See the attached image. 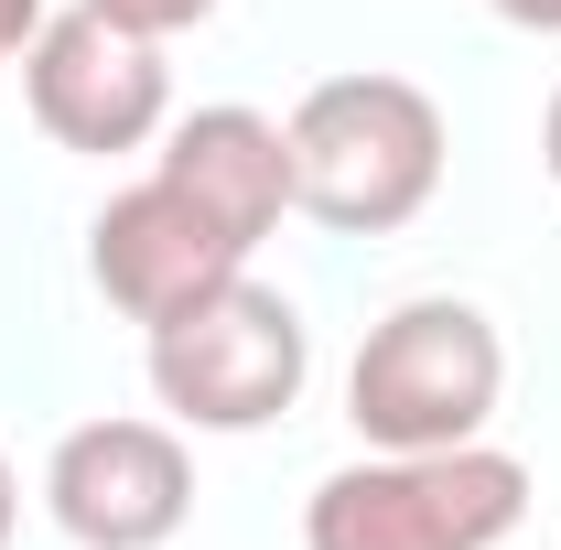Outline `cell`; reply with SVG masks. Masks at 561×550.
<instances>
[{
    "label": "cell",
    "instance_id": "obj_3",
    "mask_svg": "<svg viewBox=\"0 0 561 550\" xmlns=\"http://www.w3.org/2000/svg\"><path fill=\"white\" fill-rule=\"evenodd\" d=\"M302 378H313V335H302L291 291H271L249 271L151 313V400L184 432H260L302 400Z\"/></svg>",
    "mask_w": 561,
    "mask_h": 550
},
{
    "label": "cell",
    "instance_id": "obj_6",
    "mask_svg": "<svg viewBox=\"0 0 561 550\" xmlns=\"http://www.w3.org/2000/svg\"><path fill=\"white\" fill-rule=\"evenodd\" d=\"M22 98H33V119L44 140H66V151H140V140L173 119V66H162V44L130 33V22H108V11H55L44 33H33V55H22Z\"/></svg>",
    "mask_w": 561,
    "mask_h": 550
},
{
    "label": "cell",
    "instance_id": "obj_10",
    "mask_svg": "<svg viewBox=\"0 0 561 550\" xmlns=\"http://www.w3.org/2000/svg\"><path fill=\"white\" fill-rule=\"evenodd\" d=\"M55 11L44 0H0V55H33V33H44Z\"/></svg>",
    "mask_w": 561,
    "mask_h": 550
},
{
    "label": "cell",
    "instance_id": "obj_9",
    "mask_svg": "<svg viewBox=\"0 0 561 550\" xmlns=\"http://www.w3.org/2000/svg\"><path fill=\"white\" fill-rule=\"evenodd\" d=\"M87 11L130 22V33H151V44H173V33H195V22H216V0H87Z\"/></svg>",
    "mask_w": 561,
    "mask_h": 550
},
{
    "label": "cell",
    "instance_id": "obj_13",
    "mask_svg": "<svg viewBox=\"0 0 561 550\" xmlns=\"http://www.w3.org/2000/svg\"><path fill=\"white\" fill-rule=\"evenodd\" d=\"M11 529H22V475H11V454H0V550H11Z\"/></svg>",
    "mask_w": 561,
    "mask_h": 550
},
{
    "label": "cell",
    "instance_id": "obj_4",
    "mask_svg": "<svg viewBox=\"0 0 561 550\" xmlns=\"http://www.w3.org/2000/svg\"><path fill=\"white\" fill-rule=\"evenodd\" d=\"M518 518H529V465L496 443L367 454L313 485L302 550H496Z\"/></svg>",
    "mask_w": 561,
    "mask_h": 550
},
{
    "label": "cell",
    "instance_id": "obj_5",
    "mask_svg": "<svg viewBox=\"0 0 561 550\" xmlns=\"http://www.w3.org/2000/svg\"><path fill=\"white\" fill-rule=\"evenodd\" d=\"M44 507L76 550H162L195 518V454L184 421H76L44 454Z\"/></svg>",
    "mask_w": 561,
    "mask_h": 550
},
{
    "label": "cell",
    "instance_id": "obj_7",
    "mask_svg": "<svg viewBox=\"0 0 561 550\" xmlns=\"http://www.w3.org/2000/svg\"><path fill=\"white\" fill-rule=\"evenodd\" d=\"M249 271V238H227L173 173H140V184H119L108 206H98V227H87V280L130 313V324H151V313H173V302H195L206 280Z\"/></svg>",
    "mask_w": 561,
    "mask_h": 550
},
{
    "label": "cell",
    "instance_id": "obj_2",
    "mask_svg": "<svg viewBox=\"0 0 561 550\" xmlns=\"http://www.w3.org/2000/svg\"><path fill=\"white\" fill-rule=\"evenodd\" d=\"M496 389H507V345L476 302L411 291L400 313H378L346 367V421L367 454H443V443H486Z\"/></svg>",
    "mask_w": 561,
    "mask_h": 550
},
{
    "label": "cell",
    "instance_id": "obj_1",
    "mask_svg": "<svg viewBox=\"0 0 561 550\" xmlns=\"http://www.w3.org/2000/svg\"><path fill=\"white\" fill-rule=\"evenodd\" d=\"M291 206L335 238H389L432 206L443 184V98L421 76H389V66H346L324 87L291 98Z\"/></svg>",
    "mask_w": 561,
    "mask_h": 550
},
{
    "label": "cell",
    "instance_id": "obj_12",
    "mask_svg": "<svg viewBox=\"0 0 561 550\" xmlns=\"http://www.w3.org/2000/svg\"><path fill=\"white\" fill-rule=\"evenodd\" d=\"M540 173L561 184V87H551V108H540Z\"/></svg>",
    "mask_w": 561,
    "mask_h": 550
},
{
    "label": "cell",
    "instance_id": "obj_11",
    "mask_svg": "<svg viewBox=\"0 0 561 550\" xmlns=\"http://www.w3.org/2000/svg\"><path fill=\"white\" fill-rule=\"evenodd\" d=\"M496 22H518V33H561V0H486Z\"/></svg>",
    "mask_w": 561,
    "mask_h": 550
},
{
    "label": "cell",
    "instance_id": "obj_8",
    "mask_svg": "<svg viewBox=\"0 0 561 550\" xmlns=\"http://www.w3.org/2000/svg\"><path fill=\"white\" fill-rule=\"evenodd\" d=\"M151 173H173V184H184L227 238H249V249L291 216V130L260 119V108H195V119H173V140H162Z\"/></svg>",
    "mask_w": 561,
    "mask_h": 550
}]
</instances>
